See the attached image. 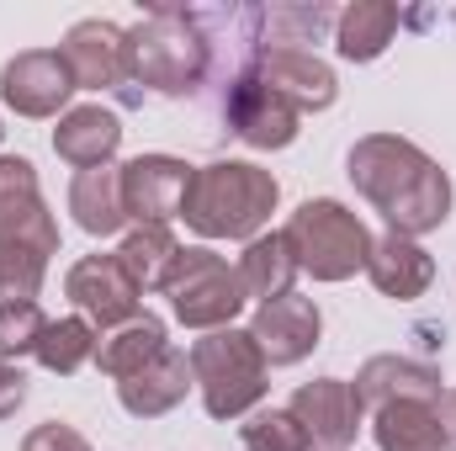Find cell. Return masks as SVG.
Returning <instances> with one entry per match:
<instances>
[{
    "mask_svg": "<svg viewBox=\"0 0 456 451\" xmlns=\"http://www.w3.org/2000/svg\"><path fill=\"white\" fill-rule=\"evenodd\" d=\"M0 239L37 244V250L59 255V218L48 213L37 170L21 154H0Z\"/></svg>",
    "mask_w": 456,
    "mask_h": 451,
    "instance_id": "obj_13",
    "label": "cell"
},
{
    "mask_svg": "<svg viewBox=\"0 0 456 451\" xmlns=\"http://www.w3.org/2000/svg\"><path fill=\"white\" fill-rule=\"evenodd\" d=\"M233 271H239L244 298L271 303V298H287V292H292V282H297V255H292L287 234L271 228V234H255V239L244 244V255H239Z\"/></svg>",
    "mask_w": 456,
    "mask_h": 451,
    "instance_id": "obj_22",
    "label": "cell"
},
{
    "mask_svg": "<svg viewBox=\"0 0 456 451\" xmlns=\"http://www.w3.org/2000/svg\"><path fill=\"white\" fill-rule=\"evenodd\" d=\"M43 276H48V250L0 239V308H11V303H37Z\"/></svg>",
    "mask_w": 456,
    "mask_h": 451,
    "instance_id": "obj_28",
    "label": "cell"
},
{
    "mask_svg": "<svg viewBox=\"0 0 456 451\" xmlns=\"http://www.w3.org/2000/svg\"><path fill=\"white\" fill-rule=\"evenodd\" d=\"M75 91L80 86L59 59V48H27L0 70V102L16 117H64Z\"/></svg>",
    "mask_w": 456,
    "mask_h": 451,
    "instance_id": "obj_10",
    "label": "cell"
},
{
    "mask_svg": "<svg viewBox=\"0 0 456 451\" xmlns=\"http://www.w3.org/2000/svg\"><path fill=\"white\" fill-rule=\"evenodd\" d=\"M228 133L239 138V144H249V149H292L297 144V133H303V112L297 107H287L276 91H265L255 75H239L233 86H228Z\"/></svg>",
    "mask_w": 456,
    "mask_h": 451,
    "instance_id": "obj_12",
    "label": "cell"
},
{
    "mask_svg": "<svg viewBox=\"0 0 456 451\" xmlns=\"http://www.w3.org/2000/svg\"><path fill=\"white\" fill-rule=\"evenodd\" d=\"M287 409L308 430V441L324 451H350V441L361 436V420H366V404L355 398V382H345V377H314V382H303Z\"/></svg>",
    "mask_w": 456,
    "mask_h": 451,
    "instance_id": "obj_11",
    "label": "cell"
},
{
    "mask_svg": "<svg viewBox=\"0 0 456 451\" xmlns=\"http://www.w3.org/2000/svg\"><path fill=\"white\" fill-rule=\"evenodd\" d=\"M371 441H377V451H446L436 404H419V398L371 409Z\"/></svg>",
    "mask_w": 456,
    "mask_h": 451,
    "instance_id": "obj_24",
    "label": "cell"
},
{
    "mask_svg": "<svg viewBox=\"0 0 456 451\" xmlns=\"http://www.w3.org/2000/svg\"><path fill=\"white\" fill-rule=\"evenodd\" d=\"M425 165H430V154H425L419 144H409V138H398V133H366V138H355V149H350V160H345V176H350V186H355L377 213H387V208L419 181Z\"/></svg>",
    "mask_w": 456,
    "mask_h": 451,
    "instance_id": "obj_6",
    "label": "cell"
},
{
    "mask_svg": "<svg viewBox=\"0 0 456 451\" xmlns=\"http://www.w3.org/2000/svg\"><path fill=\"white\" fill-rule=\"evenodd\" d=\"M366 276H371V287H377L382 298H393V303H414V298L430 292V282H436V260H430V250H425L419 239L382 234V239H371Z\"/></svg>",
    "mask_w": 456,
    "mask_h": 451,
    "instance_id": "obj_18",
    "label": "cell"
},
{
    "mask_svg": "<svg viewBox=\"0 0 456 451\" xmlns=\"http://www.w3.org/2000/svg\"><path fill=\"white\" fill-rule=\"evenodd\" d=\"M281 202V186L271 170L249 165V160H213L191 170V192H186V228H197L202 239H255L265 234L271 213Z\"/></svg>",
    "mask_w": 456,
    "mask_h": 451,
    "instance_id": "obj_2",
    "label": "cell"
},
{
    "mask_svg": "<svg viewBox=\"0 0 456 451\" xmlns=\"http://www.w3.org/2000/svg\"><path fill=\"white\" fill-rule=\"evenodd\" d=\"M96 350H102V330L91 319H80V314H64V319H48V330H43L32 356H37L43 372L75 377L86 361H96Z\"/></svg>",
    "mask_w": 456,
    "mask_h": 451,
    "instance_id": "obj_27",
    "label": "cell"
},
{
    "mask_svg": "<svg viewBox=\"0 0 456 451\" xmlns=\"http://www.w3.org/2000/svg\"><path fill=\"white\" fill-rule=\"evenodd\" d=\"M382 218H387V234H403V239L436 234V228L452 218V176L430 160V165L419 170V181H414Z\"/></svg>",
    "mask_w": 456,
    "mask_h": 451,
    "instance_id": "obj_23",
    "label": "cell"
},
{
    "mask_svg": "<svg viewBox=\"0 0 456 451\" xmlns=\"http://www.w3.org/2000/svg\"><path fill=\"white\" fill-rule=\"evenodd\" d=\"M64 292H69V303L80 308V319H91L96 330H122V324H133L138 308H143V292H138V282L122 271L117 255H86V260H75L69 276H64Z\"/></svg>",
    "mask_w": 456,
    "mask_h": 451,
    "instance_id": "obj_9",
    "label": "cell"
},
{
    "mask_svg": "<svg viewBox=\"0 0 456 451\" xmlns=\"http://www.w3.org/2000/svg\"><path fill=\"white\" fill-rule=\"evenodd\" d=\"M59 59L69 64L80 91H117L127 80V70H122V27L107 21V16L75 21L64 32V43H59Z\"/></svg>",
    "mask_w": 456,
    "mask_h": 451,
    "instance_id": "obj_15",
    "label": "cell"
},
{
    "mask_svg": "<svg viewBox=\"0 0 456 451\" xmlns=\"http://www.w3.org/2000/svg\"><path fill=\"white\" fill-rule=\"evenodd\" d=\"M191 388H197V377H191V356L175 350V345H165L143 372H133V377L117 382V404H122L133 420H159V414H170Z\"/></svg>",
    "mask_w": 456,
    "mask_h": 451,
    "instance_id": "obj_16",
    "label": "cell"
},
{
    "mask_svg": "<svg viewBox=\"0 0 456 451\" xmlns=\"http://www.w3.org/2000/svg\"><path fill=\"white\" fill-rule=\"evenodd\" d=\"M170 345V335H165V319H154V314H138L133 324H122V330H112V335L102 340V350H96V366L112 377V382H122V377H133V372H143L159 350Z\"/></svg>",
    "mask_w": 456,
    "mask_h": 451,
    "instance_id": "obj_26",
    "label": "cell"
},
{
    "mask_svg": "<svg viewBox=\"0 0 456 451\" xmlns=\"http://www.w3.org/2000/svg\"><path fill=\"white\" fill-rule=\"evenodd\" d=\"M249 335H255V345H260L265 366H297V361L314 356V345H319V335H324V314H319L314 298L287 292V298H271V303L255 308Z\"/></svg>",
    "mask_w": 456,
    "mask_h": 451,
    "instance_id": "obj_14",
    "label": "cell"
},
{
    "mask_svg": "<svg viewBox=\"0 0 456 451\" xmlns=\"http://www.w3.org/2000/svg\"><path fill=\"white\" fill-rule=\"evenodd\" d=\"M398 5L393 0H350L335 16V53L350 64H371L387 53V43L398 37Z\"/></svg>",
    "mask_w": 456,
    "mask_h": 451,
    "instance_id": "obj_21",
    "label": "cell"
},
{
    "mask_svg": "<svg viewBox=\"0 0 456 451\" xmlns=\"http://www.w3.org/2000/svg\"><path fill=\"white\" fill-rule=\"evenodd\" d=\"M48 330V314L37 308V303H11V308H0V361H21V356H32L37 350V340Z\"/></svg>",
    "mask_w": 456,
    "mask_h": 451,
    "instance_id": "obj_30",
    "label": "cell"
},
{
    "mask_svg": "<svg viewBox=\"0 0 456 451\" xmlns=\"http://www.w3.org/2000/svg\"><path fill=\"white\" fill-rule=\"evenodd\" d=\"M239 436H244V451H314L308 430L292 420V409H255L239 425Z\"/></svg>",
    "mask_w": 456,
    "mask_h": 451,
    "instance_id": "obj_29",
    "label": "cell"
},
{
    "mask_svg": "<svg viewBox=\"0 0 456 451\" xmlns=\"http://www.w3.org/2000/svg\"><path fill=\"white\" fill-rule=\"evenodd\" d=\"M21 451H91V441H86L75 425H64V420H48V425L27 430Z\"/></svg>",
    "mask_w": 456,
    "mask_h": 451,
    "instance_id": "obj_31",
    "label": "cell"
},
{
    "mask_svg": "<svg viewBox=\"0 0 456 451\" xmlns=\"http://www.w3.org/2000/svg\"><path fill=\"white\" fill-rule=\"evenodd\" d=\"M208 64L213 43L191 11H149L143 21L122 27V70L154 96H191L208 80Z\"/></svg>",
    "mask_w": 456,
    "mask_h": 451,
    "instance_id": "obj_1",
    "label": "cell"
},
{
    "mask_svg": "<svg viewBox=\"0 0 456 451\" xmlns=\"http://www.w3.org/2000/svg\"><path fill=\"white\" fill-rule=\"evenodd\" d=\"M0 138H5V122H0Z\"/></svg>",
    "mask_w": 456,
    "mask_h": 451,
    "instance_id": "obj_34",
    "label": "cell"
},
{
    "mask_svg": "<svg viewBox=\"0 0 456 451\" xmlns=\"http://www.w3.org/2000/svg\"><path fill=\"white\" fill-rule=\"evenodd\" d=\"M117 149H122V117L102 102L91 107H69L53 127V154L75 170H96V165H112Z\"/></svg>",
    "mask_w": 456,
    "mask_h": 451,
    "instance_id": "obj_19",
    "label": "cell"
},
{
    "mask_svg": "<svg viewBox=\"0 0 456 451\" xmlns=\"http://www.w3.org/2000/svg\"><path fill=\"white\" fill-rule=\"evenodd\" d=\"M21 404H27V372L11 366V361H0V420H11Z\"/></svg>",
    "mask_w": 456,
    "mask_h": 451,
    "instance_id": "obj_32",
    "label": "cell"
},
{
    "mask_svg": "<svg viewBox=\"0 0 456 451\" xmlns=\"http://www.w3.org/2000/svg\"><path fill=\"white\" fill-rule=\"evenodd\" d=\"M249 75H255L265 91H276L287 107H297V112H330L335 96H340L335 70H330L319 53L297 48V43H265V48L255 53V70H249Z\"/></svg>",
    "mask_w": 456,
    "mask_h": 451,
    "instance_id": "obj_8",
    "label": "cell"
},
{
    "mask_svg": "<svg viewBox=\"0 0 456 451\" xmlns=\"http://www.w3.org/2000/svg\"><path fill=\"white\" fill-rule=\"evenodd\" d=\"M69 213L91 239H112L127 228L122 208V165H96V170H75L69 181Z\"/></svg>",
    "mask_w": 456,
    "mask_h": 451,
    "instance_id": "obj_20",
    "label": "cell"
},
{
    "mask_svg": "<svg viewBox=\"0 0 456 451\" xmlns=\"http://www.w3.org/2000/svg\"><path fill=\"white\" fill-rule=\"evenodd\" d=\"M281 234L297 255V271L314 282H350L371 260V228L335 197H308Z\"/></svg>",
    "mask_w": 456,
    "mask_h": 451,
    "instance_id": "obj_4",
    "label": "cell"
},
{
    "mask_svg": "<svg viewBox=\"0 0 456 451\" xmlns=\"http://www.w3.org/2000/svg\"><path fill=\"white\" fill-rule=\"evenodd\" d=\"M441 366L430 361H414V356H371L361 372H355V398L366 409H382V404H398V398H419V404H441Z\"/></svg>",
    "mask_w": 456,
    "mask_h": 451,
    "instance_id": "obj_17",
    "label": "cell"
},
{
    "mask_svg": "<svg viewBox=\"0 0 456 451\" xmlns=\"http://www.w3.org/2000/svg\"><path fill=\"white\" fill-rule=\"evenodd\" d=\"M165 298H170L175 324L202 330V335L228 330V324L244 314V303H249L244 287H239V271L228 266L218 250H208V244H186V250H181Z\"/></svg>",
    "mask_w": 456,
    "mask_h": 451,
    "instance_id": "obj_5",
    "label": "cell"
},
{
    "mask_svg": "<svg viewBox=\"0 0 456 451\" xmlns=\"http://www.w3.org/2000/svg\"><path fill=\"white\" fill-rule=\"evenodd\" d=\"M436 420H441V441H446V451H456V388H446V393H441Z\"/></svg>",
    "mask_w": 456,
    "mask_h": 451,
    "instance_id": "obj_33",
    "label": "cell"
},
{
    "mask_svg": "<svg viewBox=\"0 0 456 451\" xmlns=\"http://www.w3.org/2000/svg\"><path fill=\"white\" fill-rule=\"evenodd\" d=\"M191 377H197V393H202V409L213 420H249L271 388V366L260 356V345L249 330L228 324L202 335L191 350Z\"/></svg>",
    "mask_w": 456,
    "mask_h": 451,
    "instance_id": "obj_3",
    "label": "cell"
},
{
    "mask_svg": "<svg viewBox=\"0 0 456 451\" xmlns=\"http://www.w3.org/2000/svg\"><path fill=\"white\" fill-rule=\"evenodd\" d=\"M181 250L186 244L170 228H133V234H122V244H117L112 255L122 260V271L138 282V292H165L170 276H175Z\"/></svg>",
    "mask_w": 456,
    "mask_h": 451,
    "instance_id": "obj_25",
    "label": "cell"
},
{
    "mask_svg": "<svg viewBox=\"0 0 456 451\" xmlns=\"http://www.w3.org/2000/svg\"><path fill=\"white\" fill-rule=\"evenodd\" d=\"M191 170L175 154H138L122 165V208L127 224L138 228H170V218L186 213V192H191Z\"/></svg>",
    "mask_w": 456,
    "mask_h": 451,
    "instance_id": "obj_7",
    "label": "cell"
}]
</instances>
